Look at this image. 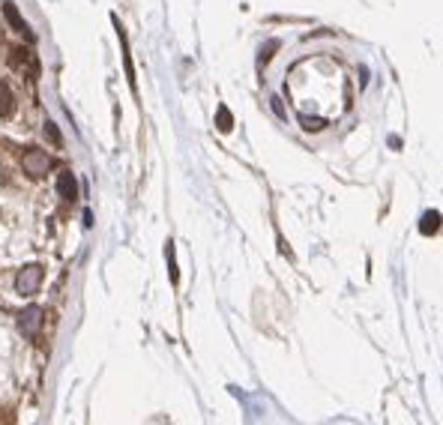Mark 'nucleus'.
Listing matches in <instances>:
<instances>
[{"label":"nucleus","mask_w":443,"mask_h":425,"mask_svg":"<svg viewBox=\"0 0 443 425\" xmlns=\"http://www.w3.org/2000/svg\"><path fill=\"white\" fill-rule=\"evenodd\" d=\"M437 231H440V212L431 210V212H426V216H422V222H419V234L431 237V234H437Z\"/></svg>","instance_id":"obj_6"},{"label":"nucleus","mask_w":443,"mask_h":425,"mask_svg":"<svg viewBox=\"0 0 443 425\" xmlns=\"http://www.w3.org/2000/svg\"><path fill=\"white\" fill-rule=\"evenodd\" d=\"M57 192L63 195L66 201H72L78 195V183H75V177H72V171H60V177H57Z\"/></svg>","instance_id":"obj_5"},{"label":"nucleus","mask_w":443,"mask_h":425,"mask_svg":"<svg viewBox=\"0 0 443 425\" xmlns=\"http://www.w3.org/2000/svg\"><path fill=\"white\" fill-rule=\"evenodd\" d=\"M216 126L219 132H231V126H234V117H231V111L225 105H219V117H216Z\"/></svg>","instance_id":"obj_8"},{"label":"nucleus","mask_w":443,"mask_h":425,"mask_svg":"<svg viewBox=\"0 0 443 425\" xmlns=\"http://www.w3.org/2000/svg\"><path fill=\"white\" fill-rule=\"evenodd\" d=\"M13 111V90L6 87V81H0V117H6Z\"/></svg>","instance_id":"obj_7"},{"label":"nucleus","mask_w":443,"mask_h":425,"mask_svg":"<svg viewBox=\"0 0 443 425\" xmlns=\"http://www.w3.org/2000/svg\"><path fill=\"white\" fill-rule=\"evenodd\" d=\"M39 285H42V267L39 264H27L15 279V291L18 293H36Z\"/></svg>","instance_id":"obj_1"},{"label":"nucleus","mask_w":443,"mask_h":425,"mask_svg":"<svg viewBox=\"0 0 443 425\" xmlns=\"http://www.w3.org/2000/svg\"><path fill=\"white\" fill-rule=\"evenodd\" d=\"M303 126H306V129H320V126H324V120H320V117H315V120L303 117Z\"/></svg>","instance_id":"obj_11"},{"label":"nucleus","mask_w":443,"mask_h":425,"mask_svg":"<svg viewBox=\"0 0 443 425\" xmlns=\"http://www.w3.org/2000/svg\"><path fill=\"white\" fill-rule=\"evenodd\" d=\"M42 309L39 306H27L24 311H22V318H18V327H22L27 336H39V327H42Z\"/></svg>","instance_id":"obj_3"},{"label":"nucleus","mask_w":443,"mask_h":425,"mask_svg":"<svg viewBox=\"0 0 443 425\" xmlns=\"http://www.w3.org/2000/svg\"><path fill=\"white\" fill-rule=\"evenodd\" d=\"M165 255H168V267H171V281H177V267H174V246L168 242V249H165Z\"/></svg>","instance_id":"obj_10"},{"label":"nucleus","mask_w":443,"mask_h":425,"mask_svg":"<svg viewBox=\"0 0 443 425\" xmlns=\"http://www.w3.org/2000/svg\"><path fill=\"white\" fill-rule=\"evenodd\" d=\"M45 138H52V144H63V138H60V132H57V126L54 123H45Z\"/></svg>","instance_id":"obj_9"},{"label":"nucleus","mask_w":443,"mask_h":425,"mask_svg":"<svg viewBox=\"0 0 443 425\" xmlns=\"http://www.w3.org/2000/svg\"><path fill=\"white\" fill-rule=\"evenodd\" d=\"M3 15H6L9 27H13V30H18V33H24V39H30V42H33V33H30V27H27V22H24V18L18 15L15 3H3Z\"/></svg>","instance_id":"obj_4"},{"label":"nucleus","mask_w":443,"mask_h":425,"mask_svg":"<svg viewBox=\"0 0 443 425\" xmlns=\"http://www.w3.org/2000/svg\"><path fill=\"white\" fill-rule=\"evenodd\" d=\"M22 165L30 177H42L48 168H52V159H48V153H42V150H27V153L22 156Z\"/></svg>","instance_id":"obj_2"}]
</instances>
